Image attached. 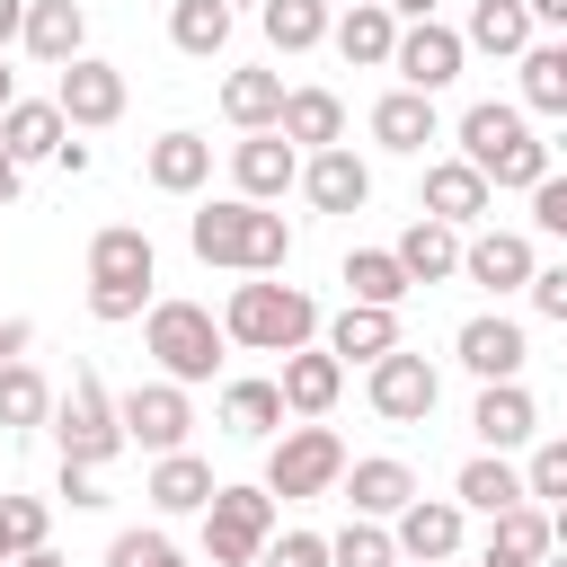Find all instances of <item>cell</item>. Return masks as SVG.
<instances>
[{
    "mask_svg": "<svg viewBox=\"0 0 567 567\" xmlns=\"http://www.w3.org/2000/svg\"><path fill=\"white\" fill-rule=\"evenodd\" d=\"M0 425L9 434L18 425H53V390H44L35 363H0Z\"/></svg>",
    "mask_w": 567,
    "mask_h": 567,
    "instance_id": "obj_39",
    "label": "cell"
},
{
    "mask_svg": "<svg viewBox=\"0 0 567 567\" xmlns=\"http://www.w3.org/2000/svg\"><path fill=\"white\" fill-rule=\"evenodd\" d=\"M461 363L478 372V381H523V354H532V337H523V319H505V310H487V319H461Z\"/></svg>",
    "mask_w": 567,
    "mask_h": 567,
    "instance_id": "obj_14",
    "label": "cell"
},
{
    "mask_svg": "<svg viewBox=\"0 0 567 567\" xmlns=\"http://www.w3.org/2000/svg\"><path fill=\"white\" fill-rule=\"evenodd\" d=\"M186 239H195L204 266H230V275H284V257H292L284 213H266V204H248V195L204 204V213L186 221Z\"/></svg>",
    "mask_w": 567,
    "mask_h": 567,
    "instance_id": "obj_1",
    "label": "cell"
},
{
    "mask_svg": "<svg viewBox=\"0 0 567 567\" xmlns=\"http://www.w3.org/2000/svg\"><path fill=\"white\" fill-rule=\"evenodd\" d=\"M532 310L567 328V266H540V275H532Z\"/></svg>",
    "mask_w": 567,
    "mask_h": 567,
    "instance_id": "obj_48",
    "label": "cell"
},
{
    "mask_svg": "<svg viewBox=\"0 0 567 567\" xmlns=\"http://www.w3.org/2000/svg\"><path fill=\"white\" fill-rule=\"evenodd\" d=\"M275 540V496L266 487H221L204 505V558L213 567H257Z\"/></svg>",
    "mask_w": 567,
    "mask_h": 567,
    "instance_id": "obj_7",
    "label": "cell"
},
{
    "mask_svg": "<svg viewBox=\"0 0 567 567\" xmlns=\"http://www.w3.org/2000/svg\"><path fill=\"white\" fill-rule=\"evenodd\" d=\"M470 425H478V443H487V452H514V443H532V434H540V408H532V390H523V381H487V390H478V408H470Z\"/></svg>",
    "mask_w": 567,
    "mask_h": 567,
    "instance_id": "obj_19",
    "label": "cell"
},
{
    "mask_svg": "<svg viewBox=\"0 0 567 567\" xmlns=\"http://www.w3.org/2000/svg\"><path fill=\"white\" fill-rule=\"evenodd\" d=\"M142 177H151L159 195H195V186L213 177V142H204V133H159V142L142 151Z\"/></svg>",
    "mask_w": 567,
    "mask_h": 567,
    "instance_id": "obj_26",
    "label": "cell"
},
{
    "mask_svg": "<svg viewBox=\"0 0 567 567\" xmlns=\"http://www.w3.org/2000/svg\"><path fill=\"white\" fill-rule=\"evenodd\" d=\"M337 399H346V363H337L328 346H301V354H284V408H292L301 425H319Z\"/></svg>",
    "mask_w": 567,
    "mask_h": 567,
    "instance_id": "obj_18",
    "label": "cell"
},
{
    "mask_svg": "<svg viewBox=\"0 0 567 567\" xmlns=\"http://www.w3.org/2000/svg\"><path fill=\"white\" fill-rule=\"evenodd\" d=\"M301 195H310L319 213H363V204H372V168H363L346 142H337V151H310V159H301Z\"/></svg>",
    "mask_w": 567,
    "mask_h": 567,
    "instance_id": "obj_15",
    "label": "cell"
},
{
    "mask_svg": "<svg viewBox=\"0 0 567 567\" xmlns=\"http://www.w3.org/2000/svg\"><path fill=\"white\" fill-rule=\"evenodd\" d=\"M27 337H35V328H27V319H9V310H0V363H27Z\"/></svg>",
    "mask_w": 567,
    "mask_h": 567,
    "instance_id": "obj_50",
    "label": "cell"
},
{
    "mask_svg": "<svg viewBox=\"0 0 567 567\" xmlns=\"http://www.w3.org/2000/svg\"><path fill=\"white\" fill-rule=\"evenodd\" d=\"M363 399H372V416H381V425H425V416H434V399H443V381H434V363H425V354H408V346H399V354H381V363H372Z\"/></svg>",
    "mask_w": 567,
    "mask_h": 567,
    "instance_id": "obj_8",
    "label": "cell"
},
{
    "mask_svg": "<svg viewBox=\"0 0 567 567\" xmlns=\"http://www.w3.org/2000/svg\"><path fill=\"white\" fill-rule=\"evenodd\" d=\"M0 523H9L18 558H27V549H44V532H53V505H44V496H0Z\"/></svg>",
    "mask_w": 567,
    "mask_h": 567,
    "instance_id": "obj_44",
    "label": "cell"
},
{
    "mask_svg": "<svg viewBox=\"0 0 567 567\" xmlns=\"http://www.w3.org/2000/svg\"><path fill=\"white\" fill-rule=\"evenodd\" d=\"M221 9H239V0H221ZM257 9H266V0H257Z\"/></svg>",
    "mask_w": 567,
    "mask_h": 567,
    "instance_id": "obj_60",
    "label": "cell"
},
{
    "mask_svg": "<svg viewBox=\"0 0 567 567\" xmlns=\"http://www.w3.org/2000/svg\"><path fill=\"white\" fill-rule=\"evenodd\" d=\"M487 567H523V558H487Z\"/></svg>",
    "mask_w": 567,
    "mask_h": 567,
    "instance_id": "obj_59",
    "label": "cell"
},
{
    "mask_svg": "<svg viewBox=\"0 0 567 567\" xmlns=\"http://www.w3.org/2000/svg\"><path fill=\"white\" fill-rule=\"evenodd\" d=\"M328 354H337V363H381V354H399V310L346 301V310L328 319Z\"/></svg>",
    "mask_w": 567,
    "mask_h": 567,
    "instance_id": "obj_27",
    "label": "cell"
},
{
    "mask_svg": "<svg viewBox=\"0 0 567 567\" xmlns=\"http://www.w3.org/2000/svg\"><path fill=\"white\" fill-rule=\"evenodd\" d=\"M399 266H408V284H452V275H461V230L416 213V221L399 230Z\"/></svg>",
    "mask_w": 567,
    "mask_h": 567,
    "instance_id": "obj_29",
    "label": "cell"
},
{
    "mask_svg": "<svg viewBox=\"0 0 567 567\" xmlns=\"http://www.w3.org/2000/svg\"><path fill=\"white\" fill-rule=\"evenodd\" d=\"M53 106L71 115V133H97V124H115V115H124V71H115V62H97V53H80V62L53 80Z\"/></svg>",
    "mask_w": 567,
    "mask_h": 567,
    "instance_id": "obj_11",
    "label": "cell"
},
{
    "mask_svg": "<svg viewBox=\"0 0 567 567\" xmlns=\"http://www.w3.org/2000/svg\"><path fill=\"white\" fill-rule=\"evenodd\" d=\"M549 532H558V549H567V505H549Z\"/></svg>",
    "mask_w": 567,
    "mask_h": 567,
    "instance_id": "obj_58",
    "label": "cell"
},
{
    "mask_svg": "<svg viewBox=\"0 0 567 567\" xmlns=\"http://www.w3.org/2000/svg\"><path fill=\"white\" fill-rule=\"evenodd\" d=\"M9 106H18V71L0 62V115H9Z\"/></svg>",
    "mask_w": 567,
    "mask_h": 567,
    "instance_id": "obj_55",
    "label": "cell"
},
{
    "mask_svg": "<svg viewBox=\"0 0 567 567\" xmlns=\"http://www.w3.org/2000/svg\"><path fill=\"white\" fill-rule=\"evenodd\" d=\"M416 284H408V266H399V248H354L346 257V301H363V310H399Z\"/></svg>",
    "mask_w": 567,
    "mask_h": 567,
    "instance_id": "obj_32",
    "label": "cell"
},
{
    "mask_svg": "<svg viewBox=\"0 0 567 567\" xmlns=\"http://www.w3.org/2000/svg\"><path fill=\"white\" fill-rule=\"evenodd\" d=\"M142 346L159 354V381H213V363H221L230 337H221V319L204 301H151Z\"/></svg>",
    "mask_w": 567,
    "mask_h": 567,
    "instance_id": "obj_5",
    "label": "cell"
},
{
    "mask_svg": "<svg viewBox=\"0 0 567 567\" xmlns=\"http://www.w3.org/2000/svg\"><path fill=\"white\" fill-rule=\"evenodd\" d=\"M18 567H71V558H53V549H27V558H18Z\"/></svg>",
    "mask_w": 567,
    "mask_h": 567,
    "instance_id": "obj_56",
    "label": "cell"
},
{
    "mask_svg": "<svg viewBox=\"0 0 567 567\" xmlns=\"http://www.w3.org/2000/svg\"><path fill=\"white\" fill-rule=\"evenodd\" d=\"M461 44H470V53H505V62H523V53H532V9H523V0H478L470 27H461Z\"/></svg>",
    "mask_w": 567,
    "mask_h": 567,
    "instance_id": "obj_33",
    "label": "cell"
},
{
    "mask_svg": "<svg viewBox=\"0 0 567 567\" xmlns=\"http://www.w3.org/2000/svg\"><path fill=\"white\" fill-rule=\"evenodd\" d=\"M523 9H532V27H558L567 35V0H523Z\"/></svg>",
    "mask_w": 567,
    "mask_h": 567,
    "instance_id": "obj_52",
    "label": "cell"
},
{
    "mask_svg": "<svg viewBox=\"0 0 567 567\" xmlns=\"http://www.w3.org/2000/svg\"><path fill=\"white\" fill-rule=\"evenodd\" d=\"M461 62H470V44H461V27H443V18H425V27H399V53H390V71H399V89H416V97H434V89H452V80H461Z\"/></svg>",
    "mask_w": 567,
    "mask_h": 567,
    "instance_id": "obj_9",
    "label": "cell"
},
{
    "mask_svg": "<svg viewBox=\"0 0 567 567\" xmlns=\"http://www.w3.org/2000/svg\"><path fill=\"white\" fill-rule=\"evenodd\" d=\"M62 496H71V505H106V487H97V470H62Z\"/></svg>",
    "mask_w": 567,
    "mask_h": 567,
    "instance_id": "obj_49",
    "label": "cell"
},
{
    "mask_svg": "<svg viewBox=\"0 0 567 567\" xmlns=\"http://www.w3.org/2000/svg\"><path fill=\"white\" fill-rule=\"evenodd\" d=\"M53 443H62V470H106L124 452V408L106 399V381L80 363L71 390L53 399Z\"/></svg>",
    "mask_w": 567,
    "mask_h": 567,
    "instance_id": "obj_4",
    "label": "cell"
},
{
    "mask_svg": "<svg viewBox=\"0 0 567 567\" xmlns=\"http://www.w3.org/2000/svg\"><path fill=\"white\" fill-rule=\"evenodd\" d=\"M151 275H159V248H151V230H133V221H106V230L89 239V284H133V292H151Z\"/></svg>",
    "mask_w": 567,
    "mask_h": 567,
    "instance_id": "obj_17",
    "label": "cell"
},
{
    "mask_svg": "<svg viewBox=\"0 0 567 567\" xmlns=\"http://www.w3.org/2000/svg\"><path fill=\"white\" fill-rule=\"evenodd\" d=\"M221 337L248 346V354H301V346L319 337V301H310L301 284H266V275H248V284L221 301Z\"/></svg>",
    "mask_w": 567,
    "mask_h": 567,
    "instance_id": "obj_2",
    "label": "cell"
},
{
    "mask_svg": "<svg viewBox=\"0 0 567 567\" xmlns=\"http://www.w3.org/2000/svg\"><path fill=\"white\" fill-rule=\"evenodd\" d=\"M80 44H89V18H80V0H35V9H27V53H35V62L71 71V62H80Z\"/></svg>",
    "mask_w": 567,
    "mask_h": 567,
    "instance_id": "obj_31",
    "label": "cell"
},
{
    "mask_svg": "<svg viewBox=\"0 0 567 567\" xmlns=\"http://www.w3.org/2000/svg\"><path fill=\"white\" fill-rule=\"evenodd\" d=\"M115 408H124V443H142V452H186V434H195L186 381H142V390H124Z\"/></svg>",
    "mask_w": 567,
    "mask_h": 567,
    "instance_id": "obj_10",
    "label": "cell"
},
{
    "mask_svg": "<svg viewBox=\"0 0 567 567\" xmlns=\"http://www.w3.org/2000/svg\"><path fill=\"white\" fill-rule=\"evenodd\" d=\"M372 142H381V151H425V142H434V97L390 89V97L372 106Z\"/></svg>",
    "mask_w": 567,
    "mask_h": 567,
    "instance_id": "obj_36",
    "label": "cell"
},
{
    "mask_svg": "<svg viewBox=\"0 0 567 567\" xmlns=\"http://www.w3.org/2000/svg\"><path fill=\"white\" fill-rule=\"evenodd\" d=\"M257 27H266V44H275V53H310V44H328V35H337L328 0H266V9H257Z\"/></svg>",
    "mask_w": 567,
    "mask_h": 567,
    "instance_id": "obj_35",
    "label": "cell"
},
{
    "mask_svg": "<svg viewBox=\"0 0 567 567\" xmlns=\"http://www.w3.org/2000/svg\"><path fill=\"white\" fill-rule=\"evenodd\" d=\"M89 319H106V328L151 319V292H133V284H89Z\"/></svg>",
    "mask_w": 567,
    "mask_h": 567,
    "instance_id": "obj_45",
    "label": "cell"
},
{
    "mask_svg": "<svg viewBox=\"0 0 567 567\" xmlns=\"http://www.w3.org/2000/svg\"><path fill=\"white\" fill-rule=\"evenodd\" d=\"M106 567H186L168 532H115L106 540Z\"/></svg>",
    "mask_w": 567,
    "mask_h": 567,
    "instance_id": "obj_43",
    "label": "cell"
},
{
    "mask_svg": "<svg viewBox=\"0 0 567 567\" xmlns=\"http://www.w3.org/2000/svg\"><path fill=\"white\" fill-rule=\"evenodd\" d=\"M346 62H363V71H390V53H399V18H390V0H354L346 18H337V35H328Z\"/></svg>",
    "mask_w": 567,
    "mask_h": 567,
    "instance_id": "obj_24",
    "label": "cell"
},
{
    "mask_svg": "<svg viewBox=\"0 0 567 567\" xmlns=\"http://www.w3.org/2000/svg\"><path fill=\"white\" fill-rule=\"evenodd\" d=\"M0 567H18V540H9V523H0Z\"/></svg>",
    "mask_w": 567,
    "mask_h": 567,
    "instance_id": "obj_57",
    "label": "cell"
},
{
    "mask_svg": "<svg viewBox=\"0 0 567 567\" xmlns=\"http://www.w3.org/2000/svg\"><path fill=\"white\" fill-rule=\"evenodd\" d=\"M558 549V532H549V505H505L496 523H487V558H523V567H540Z\"/></svg>",
    "mask_w": 567,
    "mask_h": 567,
    "instance_id": "obj_34",
    "label": "cell"
},
{
    "mask_svg": "<svg viewBox=\"0 0 567 567\" xmlns=\"http://www.w3.org/2000/svg\"><path fill=\"white\" fill-rule=\"evenodd\" d=\"M346 505H354L363 523H399V514L416 505L408 461H346Z\"/></svg>",
    "mask_w": 567,
    "mask_h": 567,
    "instance_id": "obj_20",
    "label": "cell"
},
{
    "mask_svg": "<svg viewBox=\"0 0 567 567\" xmlns=\"http://www.w3.org/2000/svg\"><path fill=\"white\" fill-rule=\"evenodd\" d=\"M346 487V443L328 425H284L266 452V496H328Z\"/></svg>",
    "mask_w": 567,
    "mask_h": 567,
    "instance_id": "obj_6",
    "label": "cell"
},
{
    "mask_svg": "<svg viewBox=\"0 0 567 567\" xmlns=\"http://www.w3.org/2000/svg\"><path fill=\"white\" fill-rule=\"evenodd\" d=\"M292 408H284V381H230L221 390V425L230 434H275Z\"/></svg>",
    "mask_w": 567,
    "mask_h": 567,
    "instance_id": "obj_38",
    "label": "cell"
},
{
    "mask_svg": "<svg viewBox=\"0 0 567 567\" xmlns=\"http://www.w3.org/2000/svg\"><path fill=\"white\" fill-rule=\"evenodd\" d=\"M523 487H532V505H567V434L532 443V470H523Z\"/></svg>",
    "mask_w": 567,
    "mask_h": 567,
    "instance_id": "obj_42",
    "label": "cell"
},
{
    "mask_svg": "<svg viewBox=\"0 0 567 567\" xmlns=\"http://www.w3.org/2000/svg\"><path fill=\"white\" fill-rule=\"evenodd\" d=\"M434 9H443V0H390V18H408V27H425Z\"/></svg>",
    "mask_w": 567,
    "mask_h": 567,
    "instance_id": "obj_53",
    "label": "cell"
},
{
    "mask_svg": "<svg viewBox=\"0 0 567 567\" xmlns=\"http://www.w3.org/2000/svg\"><path fill=\"white\" fill-rule=\"evenodd\" d=\"M328 567H399V532H381V523H346L337 540H328Z\"/></svg>",
    "mask_w": 567,
    "mask_h": 567,
    "instance_id": "obj_41",
    "label": "cell"
},
{
    "mask_svg": "<svg viewBox=\"0 0 567 567\" xmlns=\"http://www.w3.org/2000/svg\"><path fill=\"white\" fill-rule=\"evenodd\" d=\"M257 567H328V540H319V532H275Z\"/></svg>",
    "mask_w": 567,
    "mask_h": 567,
    "instance_id": "obj_46",
    "label": "cell"
},
{
    "mask_svg": "<svg viewBox=\"0 0 567 567\" xmlns=\"http://www.w3.org/2000/svg\"><path fill=\"white\" fill-rule=\"evenodd\" d=\"M452 496H461V505H478L487 523H496L505 505H532V487H523V470H514L505 452H478V461H461V478H452Z\"/></svg>",
    "mask_w": 567,
    "mask_h": 567,
    "instance_id": "obj_30",
    "label": "cell"
},
{
    "mask_svg": "<svg viewBox=\"0 0 567 567\" xmlns=\"http://www.w3.org/2000/svg\"><path fill=\"white\" fill-rule=\"evenodd\" d=\"M0 142H9V159H18V168H27V159H62L71 115H62L53 97H18V106L0 115Z\"/></svg>",
    "mask_w": 567,
    "mask_h": 567,
    "instance_id": "obj_22",
    "label": "cell"
},
{
    "mask_svg": "<svg viewBox=\"0 0 567 567\" xmlns=\"http://www.w3.org/2000/svg\"><path fill=\"white\" fill-rule=\"evenodd\" d=\"M27 9H35V0H0V53L27 44Z\"/></svg>",
    "mask_w": 567,
    "mask_h": 567,
    "instance_id": "obj_51",
    "label": "cell"
},
{
    "mask_svg": "<svg viewBox=\"0 0 567 567\" xmlns=\"http://www.w3.org/2000/svg\"><path fill=\"white\" fill-rule=\"evenodd\" d=\"M452 549H461V496H416V505L399 514V558L443 567Z\"/></svg>",
    "mask_w": 567,
    "mask_h": 567,
    "instance_id": "obj_21",
    "label": "cell"
},
{
    "mask_svg": "<svg viewBox=\"0 0 567 567\" xmlns=\"http://www.w3.org/2000/svg\"><path fill=\"white\" fill-rule=\"evenodd\" d=\"M0 204H18V159H9V142H0Z\"/></svg>",
    "mask_w": 567,
    "mask_h": 567,
    "instance_id": "obj_54",
    "label": "cell"
},
{
    "mask_svg": "<svg viewBox=\"0 0 567 567\" xmlns=\"http://www.w3.org/2000/svg\"><path fill=\"white\" fill-rule=\"evenodd\" d=\"M487 195H496V186H487L470 159H434V168H425V195H416V213H425V221H452V230H470V221L487 213Z\"/></svg>",
    "mask_w": 567,
    "mask_h": 567,
    "instance_id": "obj_16",
    "label": "cell"
},
{
    "mask_svg": "<svg viewBox=\"0 0 567 567\" xmlns=\"http://www.w3.org/2000/svg\"><path fill=\"white\" fill-rule=\"evenodd\" d=\"M168 44L195 53V62H213L230 44V9L221 0H168Z\"/></svg>",
    "mask_w": 567,
    "mask_h": 567,
    "instance_id": "obj_37",
    "label": "cell"
},
{
    "mask_svg": "<svg viewBox=\"0 0 567 567\" xmlns=\"http://www.w3.org/2000/svg\"><path fill=\"white\" fill-rule=\"evenodd\" d=\"M284 97H292L284 71H230V80H221V115H230L239 133H275V124H284Z\"/></svg>",
    "mask_w": 567,
    "mask_h": 567,
    "instance_id": "obj_28",
    "label": "cell"
},
{
    "mask_svg": "<svg viewBox=\"0 0 567 567\" xmlns=\"http://www.w3.org/2000/svg\"><path fill=\"white\" fill-rule=\"evenodd\" d=\"M532 221H540L549 239H567V177H558V168H549V177L532 186Z\"/></svg>",
    "mask_w": 567,
    "mask_h": 567,
    "instance_id": "obj_47",
    "label": "cell"
},
{
    "mask_svg": "<svg viewBox=\"0 0 567 567\" xmlns=\"http://www.w3.org/2000/svg\"><path fill=\"white\" fill-rule=\"evenodd\" d=\"M230 186L248 204H275L284 186H301V151L284 133H248V142H230Z\"/></svg>",
    "mask_w": 567,
    "mask_h": 567,
    "instance_id": "obj_13",
    "label": "cell"
},
{
    "mask_svg": "<svg viewBox=\"0 0 567 567\" xmlns=\"http://www.w3.org/2000/svg\"><path fill=\"white\" fill-rule=\"evenodd\" d=\"M142 496H151L159 514H204V505L221 496V478H213V461H195V452H159Z\"/></svg>",
    "mask_w": 567,
    "mask_h": 567,
    "instance_id": "obj_23",
    "label": "cell"
},
{
    "mask_svg": "<svg viewBox=\"0 0 567 567\" xmlns=\"http://www.w3.org/2000/svg\"><path fill=\"white\" fill-rule=\"evenodd\" d=\"M461 159H470L487 186H523V195L549 177V142L523 124V106H496V97L461 115Z\"/></svg>",
    "mask_w": 567,
    "mask_h": 567,
    "instance_id": "obj_3",
    "label": "cell"
},
{
    "mask_svg": "<svg viewBox=\"0 0 567 567\" xmlns=\"http://www.w3.org/2000/svg\"><path fill=\"white\" fill-rule=\"evenodd\" d=\"M523 106L532 115H567V35L523 53Z\"/></svg>",
    "mask_w": 567,
    "mask_h": 567,
    "instance_id": "obj_40",
    "label": "cell"
},
{
    "mask_svg": "<svg viewBox=\"0 0 567 567\" xmlns=\"http://www.w3.org/2000/svg\"><path fill=\"white\" fill-rule=\"evenodd\" d=\"M275 133H284L292 151H337V142H346V97H337V89H292Z\"/></svg>",
    "mask_w": 567,
    "mask_h": 567,
    "instance_id": "obj_25",
    "label": "cell"
},
{
    "mask_svg": "<svg viewBox=\"0 0 567 567\" xmlns=\"http://www.w3.org/2000/svg\"><path fill=\"white\" fill-rule=\"evenodd\" d=\"M461 275H470L478 292H532L540 257H532L523 230H478V239H461Z\"/></svg>",
    "mask_w": 567,
    "mask_h": 567,
    "instance_id": "obj_12",
    "label": "cell"
}]
</instances>
